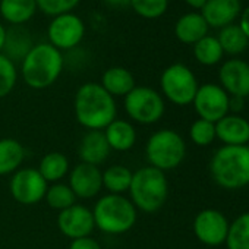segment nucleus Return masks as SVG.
Here are the masks:
<instances>
[{
	"label": "nucleus",
	"mask_w": 249,
	"mask_h": 249,
	"mask_svg": "<svg viewBox=\"0 0 249 249\" xmlns=\"http://www.w3.org/2000/svg\"><path fill=\"white\" fill-rule=\"evenodd\" d=\"M73 113L76 122L87 131H104L117 117L116 98L100 82H85L75 92Z\"/></svg>",
	"instance_id": "1"
},
{
	"label": "nucleus",
	"mask_w": 249,
	"mask_h": 249,
	"mask_svg": "<svg viewBox=\"0 0 249 249\" xmlns=\"http://www.w3.org/2000/svg\"><path fill=\"white\" fill-rule=\"evenodd\" d=\"M65 59L60 50L50 43H38L31 47L21 62V75L33 89H46L60 76Z\"/></svg>",
	"instance_id": "2"
},
{
	"label": "nucleus",
	"mask_w": 249,
	"mask_h": 249,
	"mask_svg": "<svg viewBox=\"0 0 249 249\" xmlns=\"http://www.w3.org/2000/svg\"><path fill=\"white\" fill-rule=\"evenodd\" d=\"M210 173L213 180L223 189L234 191L249 185V147L223 145L211 161Z\"/></svg>",
	"instance_id": "3"
},
{
	"label": "nucleus",
	"mask_w": 249,
	"mask_h": 249,
	"mask_svg": "<svg viewBox=\"0 0 249 249\" xmlns=\"http://www.w3.org/2000/svg\"><path fill=\"white\" fill-rule=\"evenodd\" d=\"M92 215L100 231L116 236L129 231L135 226L138 210L124 195L106 194L95 201Z\"/></svg>",
	"instance_id": "4"
},
{
	"label": "nucleus",
	"mask_w": 249,
	"mask_h": 249,
	"mask_svg": "<svg viewBox=\"0 0 249 249\" xmlns=\"http://www.w3.org/2000/svg\"><path fill=\"white\" fill-rule=\"evenodd\" d=\"M167 196L169 182L164 172L151 166H145L134 172L129 199L137 210L145 214L157 213L166 204Z\"/></svg>",
	"instance_id": "5"
},
{
	"label": "nucleus",
	"mask_w": 249,
	"mask_h": 249,
	"mask_svg": "<svg viewBox=\"0 0 249 249\" xmlns=\"http://www.w3.org/2000/svg\"><path fill=\"white\" fill-rule=\"evenodd\" d=\"M186 156V144L180 134L173 129H160L148 138L145 157L151 167L169 172L179 167Z\"/></svg>",
	"instance_id": "6"
},
{
	"label": "nucleus",
	"mask_w": 249,
	"mask_h": 249,
	"mask_svg": "<svg viewBox=\"0 0 249 249\" xmlns=\"http://www.w3.org/2000/svg\"><path fill=\"white\" fill-rule=\"evenodd\" d=\"M123 107L128 117L140 124L157 123L166 111L163 95L151 87H135L123 97Z\"/></svg>",
	"instance_id": "7"
},
{
	"label": "nucleus",
	"mask_w": 249,
	"mask_h": 249,
	"mask_svg": "<svg viewBox=\"0 0 249 249\" xmlns=\"http://www.w3.org/2000/svg\"><path fill=\"white\" fill-rule=\"evenodd\" d=\"M198 87L199 85L194 72L183 63H173L167 66L160 76L163 98L166 97L176 106L192 104Z\"/></svg>",
	"instance_id": "8"
},
{
	"label": "nucleus",
	"mask_w": 249,
	"mask_h": 249,
	"mask_svg": "<svg viewBox=\"0 0 249 249\" xmlns=\"http://www.w3.org/2000/svg\"><path fill=\"white\" fill-rule=\"evenodd\" d=\"M49 183L34 167H21L9 180V191L21 205H36L46 196Z\"/></svg>",
	"instance_id": "9"
},
{
	"label": "nucleus",
	"mask_w": 249,
	"mask_h": 249,
	"mask_svg": "<svg viewBox=\"0 0 249 249\" xmlns=\"http://www.w3.org/2000/svg\"><path fill=\"white\" fill-rule=\"evenodd\" d=\"M49 43L57 50H71L79 46L85 37V24L73 12L53 17L47 27Z\"/></svg>",
	"instance_id": "10"
},
{
	"label": "nucleus",
	"mask_w": 249,
	"mask_h": 249,
	"mask_svg": "<svg viewBox=\"0 0 249 249\" xmlns=\"http://www.w3.org/2000/svg\"><path fill=\"white\" fill-rule=\"evenodd\" d=\"M229 94L215 84H204L198 87L194 97V107L199 119L217 123L220 119L229 114Z\"/></svg>",
	"instance_id": "11"
},
{
	"label": "nucleus",
	"mask_w": 249,
	"mask_h": 249,
	"mask_svg": "<svg viewBox=\"0 0 249 249\" xmlns=\"http://www.w3.org/2000/svg\"><path fill=\"white\" fill-rule=\"evenodd\" d=\"M230 223L226 215L214 208L199 211L194 220V233L196 239L207 246H218L226 243Z\"/></svg>",
	"instance_id": "12"
},
{
	"label": "nucleus",
	"mask_w": 249,
	"mask_h": 249,
	"mask_svg": "<svg viewBox=\"0 0 249 249\" xmlns=\"http://www.w3.org/2000/svg\"><path fill=\"white\" fill-rule=\"evenodd\" d=\"M57 227L71 240L91 236L95 229L92 210L82 204H73L57 214Z\"/></svg>",
	"instance_id": "13"
},
{
	"label": "nucleus",
	"mask_w": 249,
	"mask_h": 249,
	"mask_svg": "<svg viewBox=\"0 0 249 249\" xmlns=\"http://www.w3.org/2000/svg\"><path fill=\"white\" fill-rule=\"evenodd\" d=\"M68 185L76 198L91 199L95 198L103 189L101 170L97 166L78 163L68 175Z\"/></svg>",
	"instance_id": "14"
},
{
	"label": "nucleus",
	"mask_w": 249,
	"mask_h": 249,
	"mask_svg": "<svg viewBox=\"0 0 249 249\" xmlns=\"http://www.w3.org/2000/svg\"><path fill=\"white\" fill-rule=\"evenodd\" d=\"M221 88L231 97L245 98L249 95V65L239 59H231L220 68Z\"/></svg>",
	"instance_id": "15"
},
{
	"label": "nucleus",
	"mask_w": 249,
	"mask_h": 249,
	"mask_svg": "<svg viewBox=\"0 0 249 249\" xmlns=\"http://www.w3.org/2000/svg\"><path fill=\"white\" fill-rule=\"evenodd\" d=\"M215 138L224 145H248L249 122L237 114H227L215 123Z\"/></svg>",
	"instance_id": "16"
},
{
	"label": "nucleus",
	"mask_w": 249,
	"mask_h": 249,
	"mask_svg": "<svg viewBox=\"0 0 249 249\" xmlns=\"http://www.w3.org/2000/svg\"><path fill=\"white\" fill-rule=\"evenodd\" d=\"M110 147L103 131H88L79 141L78 157L81 163L100 166L110 156Z\"/></svg>",
	"instance_id": "17"
},
{
	"label": "nucleus",
	"mask_w": 249,
	"mask_h": 249,
	"mask_svg": "<svg viewBox=\"0 0 249 249\" xmlns=\"http://www.w3.org/2000/svg\"><path fill=\"white\" fill-rule=\"evenodd\" d=\"M201 11L207 25L214 28H224L230 25L239 15L240 2L239 0H207Z\"/></svg>",
	"instance_id": "18"
},
{
	"label": "nucleus",
	"mask_w": 249,
	"mask_h": 249,
	"mask_svg": "<svg viewBox=\"0 0 249 249\" xmlns=\"http://www.w3.org/2000/svg\"><path fill=\"white\" fill-rule=\"evenodd\" d=\"M103 132L111 151L126 153L137 144V129L131 120L116 117Z\"/></svg>",
	"instance_id": "19"
},
{
	"label": "nucleus",
	"mask_w": 249,
	"mask_h": 249,
	"mask_svg": "<svg viewBox=\"0 0 249 249\" xmlns=\"http://www.w3.org/2000/svg\"><path fill=\"white\" fill-rule=\"evenodd\" d=\"M100 85L114 98L128 95L137 87L132 72L123 66H111L106 69L101 75Z\"/></svg>",
	"instance_id": "20"
},
{
	"label": "nucleus",
	"mask_w": 249,
	"mask_h": 249,
	"mask_svg": "<svg viewBox=\"0 0 249 249\" xmlns=\"http://www.w3.org/2000/svg\"><path fill=\"white\" fill-rule=\"evenodd\" d=\"M208 25L201 14H186L180 17L175 27V34L185 44H195L207 36Z\"/></svg>",
	"instance_id": "21"
},
{
	"label": "nucleus",
	"mask_w": 249,
	"mask_h": 249,
	"mask_svg": "<svg viewBox=\"0 0 249 249\" xmlns=\"http://www.w3.org/2000/svg\"><path fill=\"white\" fill-rule=\"evenodd\" d=\"M36 12V0H0V15L12 27L27 24Z\"/></svg>",
	"instance_id": "22"
},
{
	"label": "nucleus",
	"mask_w": 249,
	"mask_h": 249,
	"mask_svg": "<svg viewBox=\"0 0 249 249\" xmlns=\"http://www.w3.org/2000/svg\"><path fill=\"white\" fill-rule=\"evenodd\" d=\"M25 160L24 145L14 138L0 140V176L14 175Z\"/></svg>",
	"instance_id": "23"
},
{
	"label": "nucleus",
	"mask_w": 249,
	"mask_h": 249,
	"mask_svg": "<svg viewBox=\"0 0 249 249\" xmlns=\"http://www.w3.org/2000/svg\"><path fill=\"white\" fill-rule=\"evenodd\" d=\"M37 170L40 172V175L44 178L47 183H57L62 182V179L69 175L71 164L63 153L52 151L43 156Z\"/></svg>",
	"instance_id": "24"
},
{
	"label": "nucleus",
	"mask_w": 249,
	"mask_h": 249,
	"mask_svg": "<svg viewBox=\"0 0 249 249\" xmlns=\"http://www.w3.org/2000/svg\"><path fill=\"white\" fill-rule=\"evenodd\" d=\"M132 176H134V172L126 166H123V164L108 166L106 170L101 172L103 188L107 189V194L123 195L129 192Z\"/></svg>",
	"instance_id": "25"
},
{
	"label": "nucleus",
	"mask_w": 249,
	"mask_h": 249,
	"mask_svg": "<svg viewBox=\"0 0 249 249\" xmlns=\"http://www.w3.org/2000/svg\"><path fill=\"white\" fill-rule=\"evenodd\" d=\"M33 40L31 36L27 30L21 27H12L8 30L6 34V43L3 49V54H6L11 60H21L25 57V54L31 50L33 47Z\"/></svg>",
	"instance_id": "26"
},
{
	"label": "nucleus",
	"mask_w": 249,
	"mask_h": 249,
	"mask_svg": "<svg viewBox=\"0 0 249 249\" xmlns=\"http://www.w3.org/2000/svg\"><path fill=\"white\" fill-rule=\"evenodd\" d=\"M76 199L78 198L75 196L71 186L63 182L52 183L47 188V192L44 196V201L47 202V205L59 213L72 207L73 204H76Z\"/></svg>",
	"instance_id": "27"
},
{
	"label": "nucleus",
	"mask_w": 249,
	"mask_h": 249,
	"mask_svg": "<svg viewBox=\"0 0 249 249\" xmlns=\"http://www.w3.org/2000/svg\"><path fill=\"white\" fill-rule=\"evenodd\" d=\"M226 246L227 249H249V213L240 214L230 223Z\"/></svg>",
	"instance_id": "28"
},
{
	"label": "nucleus",
	"mask_w": 249,
	"mask_h": 249,
	"mask_svg": "<svg viewBox=\"0 0 249 249\" xmlns=\"http://www.w3.org/2000/svg\"><path fill=\"white\" fill-rule=\"evenodd\" d=\"M218 43L223 49V53H229V54H239L243 50H246L249 40L248 37L243 34V31L240 30L239 25H227L224 27L220 34H218Z\"/></svg>",
	"instance_id": "29"
},
{
	"label": "nucleus",
	"mask_w": 249,
	"mask_h": 249,
	"mask_svg": "<svg viewBox=\"0 0 249 249\" xmlns=\"http://www.w3.org/2000/svg\"><path fill=\"white\" fill-rule=\"evenodd\" d=\"M194 54L195 59L205 66H213L215 63H218L223 57V49L218 43L217 38L205 36L204 38H201L198 43L194 44Z\"/></svg>",
	"instance_id": "30"
},
{
	"label": "nucleus",
	"mask_w": 249,
	"mask_h": 249,
	"mask_svg": "<svg viewBox=\"0 0 249 249\" xmlns=\"http://www.w3.org/2000/svg\"><path fill=\"white\" fill-rule=\"evenodd\" d=\"M18 82V69L14 60L0 53V98L8 97Z\"/></svg>",
	"instance_id": "31"
},
{
	"label": "nucleus",
	"mask_w": 249,
	"mask_h": 249,
	"mask_svg": "<svg viewBox=\"0 0 249 249\" xmlns=\"http://www.w3.org/2000/svg\"><path fill=\"white\" fill-rule=\"evenodd\" d=\"M189 138L198 147H207L215 140V123L198 119L189 128Z\"/></svg>",
	"instance_id": "32"
},
{
	"label": "nucleus",
	"mask_w": 249,
	"mask_h": 249,
	"mask_svg": "<svg viewBox=\"0 0 249 249\" xmlns=\"http://www.w3.org/2000/svg\"><path fill=\"white\" fill-rule=\"evenodd\" d=\"M169 6V0H131L132 11L145 18V19H156L164 15Z\"/></svg>",
	"instance_id": "33"
},
{
	"label": "nucleus",
	"mask_w": 249,
	"mask_h": 249,
	"mask_svg": "<svg viewBox=\"0 0 249 249\" xmlns=\"http://www.w3.org/2000/svg\"><path fill=\"white\" fill-rule=\"evenodd\" d=\"M81 0H36L37 9L49 17H57L63 14L73 12Z\"/></svg>",
	"instance_id": "34"
},
{
	"label": "nucleus",
	"mask_w": 249,
	"mask_h": 249,
	"mask_svg": "<svg viewBox=\"0 0 249 249\" xmlns=\"http://www.w3.org/2000/svg\"><path fill=\"white\" fill-rule=\"evenodd\" d=\"M69 249H101V245L94 237L85 236V237H79V239L71 240Z\"/></svg>",
	"instance_id": "35"
},
{
	"label": "nucleus",
	"mask_w": 249,
	"mask_h": 249,
	"mask_svg": "<svg viewBox=\"0 0 249 249\" xmlns=\"http://www.w3.org/2000/svg\"><path fill=\"white\" fill-rule=\"evenodd\" d=\"M110 9H126L131 8V0H103Z\"/></svg>",
	"instance_id": "36"
},
{
	"label": "nucleus",
	"mask_w": 249,
	"mask_h": 249,
	"mask_svg": "<svg viewBox=\"0 0 249 249\" xmlns=\"http://www.w3.org/2000/svg\"><path fill=\"white\" fill-rule=\"evenodd\" d=\"M240 30L243 31V34L248 37V40H249V6L243 11V14H242V19H240Z\"/></svg>",
	"instance_id": "37"
},
{
	"label": "nucleus",
	"mask_w": 249,
	"mask_h": 249,
	"mask_svg": "<svg viewBox=\"0 0 249 249\" xmlns=\"http://www.w3.org/2000/svg\"><path fill=\"white\" fill-rule=\"evenodd\" d=\"M229 108L233 110V111H237V110L243 108V98H240V97H230Z\"/></svg>",
	"instance_id": "38"
},
{
	"label": "nucleus",
	"mask_w": 249,
	"mask_h": 249,
	"mask_svg": "<svg viewBox=\"0 0 249 249\" xmlns=\"http://www.w3.org/2000/svg\"><path fill=\"white\" fill-rule=\"evenodd\" d=\"M6 34H8V30L6 27L0 22V53H3V49H5V43H6Z\"/></svg>",
	"instance_id": "39"
},
{
	"label": "nucleus",
	"mask_w": 249,
	"mask_h": 249,
	"mask_svg": "<svg viewBox=\"0 0 249 249\" xmlns=\"http://www.w3.org/2000/svg\"><path fill=\"white\" fill-rule=\"evenodd\" d=\"M185 2L195 9H202V6L207 3V0H185Z\"/></svg>",
	"instance_id": "40"
}]
</instances>
